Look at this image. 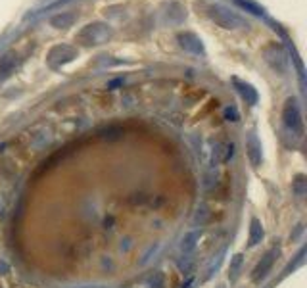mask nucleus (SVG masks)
Instances as JSON below:
<instances>
[{
	"label": "nucleus",
	"mask_w": 307,
	"mask_h": 288,
	"mask_svg": "<svg viewBox=\"0 0 307 288\" xmlns=\"http://www.w3.org/2000/svg\"><path fill=\"white\" fill-rule=\"evenodd\" d=\"M277 256H279V248H271V250L261 258V262H259V265L256 267V271H254V281H261L263 277L269 273L271 269H273V263L277 260Z\"/></svg>",
	"instance_id": "obj_3"
},
{
	"label": "nucleus",
	"mask_w": 307,
	"mask_h": 288,
	"mask_svg": "<svg viewBox=\"0 0 307 288\" xmlns=\"http://www.w3.org/2000/svg\"><path fill=\"white\" fill-rule=\"evenodd\" d=\"M261 238H263V229H261L258 219H254L252 227H250V244L256 246L258 242H261Z\"/></svg>",
	"instance_id": "obj_8"
},
{
	"label": "nucleus",
	"mask_w": 307,
	"mask_h": 288,
	"mask_svg": "<svg viewBox=\"0 0 307 288\" xmlns=\"http://www.w3.org/2000/svg\"><path fill=\"white\" fill-rule=\"evenodd\" d=\"M75 19L73 13H60L56 17H52V25L54 27H67Z\"/></svg>",
	"instance_id": "obj_10"
},
{
	"label": "nucleus",
	"mask_w": 307,
	"mask_h": 288,
	"mask_svg": "<svg viewBox=\"0 0 307 288\" xmlns=\"http://www.w3.org/2000/svg\"><path fill=\"white\" fill-rule=\"evenodd\" d=\"M13 67H15V58L13 54H6L0 58V81H4L6 77L12 75Z\"/></svg>",
	"instance_id": "obj_5"
},
{
	"label": "nucleus",
	"mask_w": 307,
	"mask_h": 288,
	"mask_svg": "<svg viewBox=\"0 0 307 288\" xmlns=\"http://www.w3.org/2000/svg\"><path fill=\"white\" fill-rule=\"evenodd\" d=\"M225 117H227L229 121H236V119H238V112H236V108H229V110L225 112Z\"/></svg>",
	"instance_id": "obj_15"
},
{
	"label": "nucleus",
	"mask_w": 307,
	"mask_h": 288,
	"mask_svg": "<svg viewBox=\"0 0 307 288\" xmlns=\"http://www.w3.org/2000/svg\"><path fill=\"white\" fill-rule=\"evenodd\" d=\"M100 135L106 140H115V138H119L123 135V129H119V127H108V129L100 131Z\"/></svg>",
	"instance_id": "obj_11"
},
{
	"label": "nucleus",
	"mask_w": 307,
	"mask_h": 288,
	"mask_svg": "<svg viewBox=\"0 0 307 288\" xmlns=\"http://www.w3.org/2000/svg\"><path fill=\"white\" fill-rule=\"evenodd\" d=\"M131 246H133V244H131V240H125V244H121V250L129 252L131 250Z\"/></svg>",
	"instance_id": "obj_16"
},
{
	"label": "nucleus",
	"mask_w": 307,
	"mask_h": 288,
	"mask_svg": "<svg viewBox=\"0 0 307 288\" xmlns=\"http://www.w3.org/2000/svg\"><path fill=\"white\" fill-rule=\"evenodd\" d=\"M236 2H238L242 8H248V10H252V12L258 13V15L259 13H263L261 12V8H258V6H256V4H252V2H244V0H236Z\"/></svg>",
	"instance_id": "obj_13"
},
{
	"label": "nucleus",
	"mask_w": 307,
	"mask_h": 288,
	"mask_svg": "<svg viewBox=\"0 0 307 288\" xmlns=\"http://www.w3.org/2000/svg\"><path fill=\"white\" fill-rule=\"evenodd\" d=\"M211 17H213L221 27H225V29H233V27L244 25L242 19H240L238 15H233L231 12L221 10V8H211Z\"/></svg>",
	"instance_id": "obj_2"
},
{
	"label": "nucleus",
	"mask_w": 307,
	"mask_h": 288,
	"mask_svg": "<svg viewBox=\"0 0 307 288\" xmlns=\"http://www.w3.org/2000/svg\"><path fill=\"white\" fill-rule=\"evenodd\" d=\"M177 267H179L181 273L190 275V271L194 269V258H192V254H183V258H181V262L177 263Z\"/></svg>",
	"instance_id": "obj_7"
},
{
	"label": "nucleus",
	"mask_w": 307,
	"mask_h": 288,
	"mask_svg": "<svg viewBox=\"0 0 307 288\" xmlns=\"http://www.w3.org/2000/svg\"><path fill=\"white\" fill-rule=\"evenodd\" d=\"M6 212H8V200L4 194H0V219L6 217Z\"/></svg>",
	"instance_id": "obj_14"
},
{
	"label": "nucleus",
	"mask_w": 307,
	"mask_h": 288,
	"mask_svg": "<svg viewBox=\"0 0 307 288\" xmlns=\"http://www.w3.org/2000/svg\"><path fill=\"white\" fill-rule=\"evenodd\" d=\"M198 242H200V231H192V233H188L183 240V254H194Z\"/></svg>",
	"instance_id": "obj_6"
},
{
	"label": "nucleus",
	"mask_w": 307,
	"mask_h": 288,
	"mask_svg": "<svg viewBox=\"0 0 307 288\" xmlns=\"http://www.w3.org/2000/svg\"><path fill=\"white\" fill-rule=\"evenodd\" d=\"M215 219V212H211L209 208H200L196 213V221L198 225H208L209 221Z\"/></svg>",
	"instance_id": "obj_9"
},
{
	"label": "nucleus",
	"mask_w": 307,
	"mask_h": 288,
	"mask_svg": "<svg viewBox=\"0 0 307 288\" xmlns=\"http://www.w3.org/2000/svg\"><path fill=\"white\" fill-rule=\"evenodd\" d=\"M240 265H242V256H236L231 263V273H233V279L238 275V269H240Z\"/></svg>",
	"instance_id": "obj_12"
},
{
	"label": "nucleus",
	"mask_w": 307,
	"mask_h": 288,
	"mask_svg": "<svg viewBox=\"0 0 307 288\" xmlns=\"http://www.w3.org/2000/svg\"><path fill=\"white\" fill-rule=\"evenodd\" d=\"M142 285L144 288H165L167 287V279L163 273H152V275H148L142 279Z\"/></svg>",
	"instance_id": "obj_4"
},
{
	"label": "nucleus",
	"mask_w": 307,
	"mask_h": 288,
	"mask_svg": "<svg viewBox=\"0 0 307 288\" xmlns=\"http://www.w3.org/2000/svg\"><path fill=\"white\" fill-rule=\"evenodd\" d=\"M283 117H284V123L288 125V129H292L294 133L302 135V131H304V127H302V115H300V110H298L294 100H290L286 104Z\"/></svg>",
	"instance_id": "obj_1"
}]
</instances>
